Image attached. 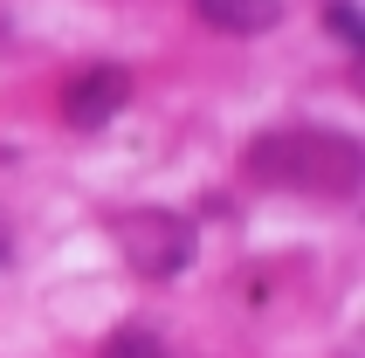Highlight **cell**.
Instances as JSON below:
<instances>
[{
	"instance_id": "cell-4",
	"label": "cell",
	"mask_w": 365,
	"mask_h": 358,
	"mask_svg": "<svg viewBox=\"0 0 365 358\" xmlns=\"http://www.w3.org/2000/svg\"><path fill=\"white\" fill-rule=\"evenodd\" d=\"M193 14L221 35H269L283 21V0H193Z\"/></svg>"
},
{
	"instance_id": "cell-5",
	"label": "cell",
	"mask_w": 365,
	"mask_h": 358,
	"mask_svg": "<svg viewBox=\"0 0 365 358\" xmlns=\"http://www.w3.org/2000/svg\"><path fill=\"white\" fill-rule=\"evenodd\" d=\"M97 358H173V352H165L152 331H138V324H131V331H118V338H103Z\"/></svg>"
},
{
	"instance_id": "cell-3",
	"label": "cell",
	"mask_w": 365,
	"mask_h": 358,
	"mask_svg": "<svg viewBox=\"0 0 365 358\" xmlns=\"http://www.w3.org/2000/svg\"><path fill=\"white\" fill-rule=\"evenodd\" d=\"M124 103H131V76H124L118 62H97V69H83V76L62 83V124L69 131H103Z\"/></svg>"
},
{
	"instance_id": "cell-6",
	"label": "cell",
	"mask_w": 365,
	"mask_h": 358,
	"mask_svg": "<svg viewBox=\"0 0 365 358\" xmlns=\"http://www.w3.org/2000/svg\"><path fill=\"white\" fill-rule=\"evenodd\" d=\"M324 28L338 35V48H351V56H359V41H365V21H359V7H351V0H331V7H324Z\"/></svg>"
},
{
	"instance_id": "cell-1",
	"label": "cell",
	"mask_w": 365,
	"mask_h": 358,
	"mask_svg": "<svg viewBox=\"0 0 365 358\" xmlns=\"http://www.w3.org/2000/svg\"><path fill=\"white\" fill-rule=\"evenodd\" d=\"M242 173L255 186H283V193H324L351 200L365 179V152L351 131H324V124H283L242 152Z\"/></svg>"
},
{
	"instance_id": "cell-2",
	"label": "cell",
	"mask_w": 365,
	"mask_h": 358,
	"mask_svg": "<svg viewBox=\"0 0 365 358\" xmlns=\"http://www.w3.org/2000/svg\"><path fill=\"white\" fill-rule=\"evenodd\" d=\"M110 241H118V255L138 269V276H186L193 255H200V235H193V220L173 214V207H124L110 220Z\"/></svg>"
}]
</instances>
